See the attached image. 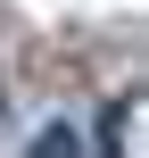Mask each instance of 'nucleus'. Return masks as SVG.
<instances>
[{
  "mask_svg": "<svg viewBox=\"0 0 149 158\" xmlns=\"http://www.w3.org/2000/svg\"><path fill=\"white\" fill-rule=\"evenodd\" d=\"M33 158H75V133H66V125H50V133L33 142Z\"/></svg>",
  "mask_w": 149,
  "mask_h": 158,
  "instance_id": "nucleus-1",
  "label": "nucleus"
}]
</instances>
